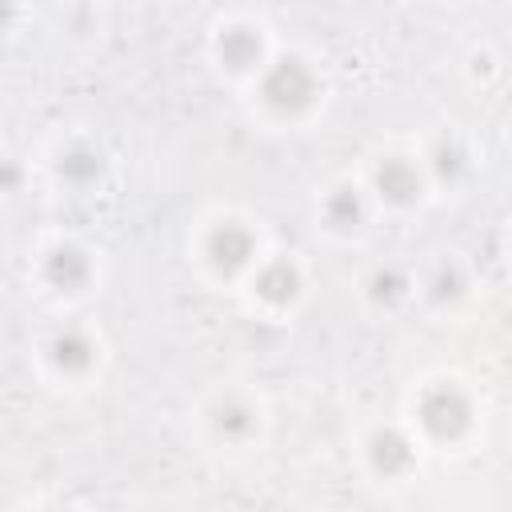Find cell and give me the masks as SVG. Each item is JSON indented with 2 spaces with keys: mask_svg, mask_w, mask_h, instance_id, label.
Wrapping results in <instances>:
<instances>
[{
  "mask_svg": "<svg viewBox=\"0 0 512 512\" xmlns=\"http://www.w3.org/2000/svg\"><path fill=\"white\" fill-rule=\"evenodd\" d=\"M260 96L272 112L296 116L316 100V76L300 56H280L276 64H268V72L260 80Z\"/></svg>",
  "mask_w": 512,
  "mask_h": 512,
  "instance_id": "1",
  "label": "cell"
},
{
  "mask_svg": "<svg viewBox=\"0 0 512 512\" xmlns=\"http://www.w3.org/2000/svg\"><path fill=\"white\" fill-rule=\"evenodd\" d=\"M416 416L432 440H460L472 424V404L456 384H432L420 392Z\"/></svg>",
  "mask_w": 512,
  "mask_h": 512,
  "instance_id": "2",
  "label": "cell"
},
{
  "mask_svg": "<svg viewBox=\"0 0 512 512\" xmlns=\"http://www.w3.org/2000/svg\"><path fill=\"white\" fill-rule=\"evenodd\" d=\"M204 256H208V264L220 272V276H232V272H240L252 256H256V240H252V232L244 228V224H216L212 232H208V240H204Z\"/></svg>",
  "mask_w": 512,
  "mask_h": 512,
  "instance_id": "3",
  "label": "cell"
},
{
  "mask_svg": "<svg viewBox=\"0 0 512 512\" xmlns=\"http://www.w3.org/2000/svg\"><path fill=\"white\" fill-rule=\"evenodd\" d=\"M376 192H380V200H388V204H396V208H408V204L420 200L424 180H420L416 164L392 156V160H384V164L376 168Z\"/></svg>",
  "mask_w": 512,
  "mask_h": 512,
  "instance_id": "4",
  "label": "cell"
},
{
  "mask_svg": "<svg viewBox=\"0 0 512 512\" xmlns=\"http://www.w3.org/2000/svg\"><path fill=\"white\" fill-rule=\"evenodd\" d=\"M92 276V264H88V252L76 248V244H56L48 256H44V280L60 292H76L84 288Z\"/></svg>",
  "mask_w": 512,
  "mask_h": 512,
  "instance_id": "5",
  "label": "cell"
},
{
  "mask_svg": "<svg viewBox=\"0 0 512 512\" xmlns=\"http://www.w3.org/2000/svg\"><path fill=\"white\" fill-rule=\"evenodd\" d=\"M368 460H372V468L380 476H404L412 468L416 452H412V440L400 428H380L368 440Z\"/></svg>",
  "mask_w": 512,
  "mask_h": 512,
  "instance_id": "6",
  "label": "cell"
},
{
  "mask_svg": "<svg viewBox=\"0 0 512 512\" xmlns=\"http://www.w3.org/2000/svg\"><path fill=\"white\" fill-rule=\"evenodd\" d=\"M260 52H264L260 32L248 28V24H232V28H224V32L216 36V56H220V64L232 68V72L256 68V64H260Z\"/></svg>",
  "mask_w": 512,
  "mask_h": 512,
  "instance_id": "7",
  "label": "cell"
},
{
  "mask_svg": "<svg viewBox=\"0 0 512 512\" xmlns=\"http://www.w3.org/2000/svg\"><path fill=\"white\" fill-rule=\"evenodd\" d=\"M48 356H52V364H56L60 372L76 376V372H88V368H92V360H96V344L88 340V332H80V328H64V332L52 336Z\"/></svg>",
  "mask_w": 512,
  "mask_h": 512,
  "instance_id": "8",
  "label": "cell"
},
{
  "mask_svg": "<svg viewBox=\"0 0 512 512\" xmlns=\"http://www.w3.org/2000/svg\"><path fill=\"white\" fill-rule=\"evenodd\" d=\"M256 296L268 300V304H292L300 296V272L292 260H268L260 272H256Z\"/></svg>",
  "mask_w": 512,
  "mask_h": 512,
  "instance_id": "9",
  "label": "cell"
},
{
  "mask_svg": "<svg viewBox=\"0 0 512 512\" xmlns=\"http://www.w3.org/2000/svg\"><path fill=\"white\" fill-rule=\"evenodd\" d=\"M56 172H60V180H68V184L88 188V184L100 180V172H104V156H100L92 144H72V148L60 152Z\"/></svg>",
  "mask_w": 512,
  "mask_h": 512,
  "instance_id": "10",
  "label": "cell"
},
{
  "mask_svg": "<svg viewBox=\"0 0 512 512\" xmlns=\"http://www.w3.org/2000/svg\"><path fill=\"white\" fill-rule=\"evenodd\" d=\"M212 428H216L224 440H244V436H252V428H256V412H252L244 400H224V404H216V412H212Z\"/></svg>",
  "mask_w": 512,
  "mask_h": 512,
  "instance_id": "11",
  "label": "cell"
},
{
  "mask_svg": "<svg viewBox=\"0 0 512 512\" xmlns=\"http://www.w3.org/2000/svg\"><path fill=\"white\" fill-rule=\"evenodd\" d=\"M360 216H364V204H360V192H356V188L344 184V188L328 192V200H324V220H328L332 228H356Z\"/></svg>",
  "mask_w": 512,
  "mask_h": 512,
  "instance_id": "12",
  "label": "cell"
},
{
  "mask_svg": "<svg viewBox=\"0 0 512 512\" xmlns=\"http://www.w3.org/2000/svg\"><path fill=\"white\" fill-rule=\"evenodd\" d=\"M404 292H408V276H404L400 268H376V272L368 276V296H372L376 304H396Z\"/></svg>",
  "mask_w": 512,
  "mask_h": 512,
  "instance_id": "13",
  "label": "cell"
},
{
  "mask_svg": "<svg viewBox=\"0 0 512 512\" xmlns=\"http://www.w3.org/2000/svg\"><path fill=\"white\" fill-rule=\"evenodd\" d=\"M432 168H436L440 180H460V172L468 168V160H464V152H460L456 144H440V148L432 152Z\"/></svg>",
  "mask_w": 512,
  "mask_h": 512,
  "instance_id": "14",
  "label": "cell"
},
{
  "mask_svg": "<svg viewBox=\"0 0 512 512\" xmlns=\"http://www.w3.org/2000/svg\"><path fill=\"white\" fill-rule=\"evenodd\" d=\"M428 288H432V300L444 304V300H456V296L464 292V276H460V268H448V264H444V268L432 276Z\"/></svg>",
  "mask_w": 512,
  "mask_h": 512,
  "instance_id": "15",
  "label": "cell"
},
{
  "mask_svg": "<svg viewBox=\"0 0 512 512\" xmlns=\"http://www.w3.org/2000/svg\"><path fill=\"white\" fill-rule=\"evenodd\" d=\"M16 176H20L16 168H4V172H0V184H8V188H12V184H16Z\"/></svg>",
  "mask_w": 512,
  "mask_h": 512,
  "instance_id": "16",
  "label": "cell"
}]
</instances>
